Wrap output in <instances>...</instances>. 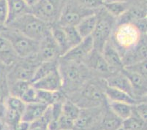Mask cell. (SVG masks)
Listing matches in <instances>:
<instances>
[{"label": "cell", "instance_id": "1", "mask_svg": "<svg viewBox=\"0 0 147 130\" xmlns=\"http://www.w3.org/2000/svg\"><path fill=\"white\" fill-rule=\"evenodd\" d=\"M105 86L106 83L104 79L93 77L88 80L77 92L67 97L81 109L102 106L106 102Z\"/></svg>", "mask_w": 147, "mask_h": 130}, {"label": "cell", "instance_id": "2", "mask_svg": "<svg viewBox=\"0 0 147 130\" xmlns=\"http://www.w3.org/2000/svg\"><path fill=\"white\" fill-rule=\"evenodd\" d=\"M59 69L63 80L62 92L66 96L77 92L88 80L94 77L84 64L61 58L59 59Z\"/></svg>", "mask_w": 147, "mask_h": 130}, {"label": "cell", "instance_id": "3", "mask_svg": "<svg viewBox=\"0 0 147 130\" xmlns=\"http://www.w3.org/2000/svg\"><path fill=\"white\" fill-rule=\"evenodd\" d=\"M5 26L15 29L39 42L51 34V25L42 21L31 13L24 15Z\"/></svg>", "mask_w": 147, "mask_h": 130}, {"label": "cell", "instance_id": "4", "mask_svg": "<svg viewBox=\"0 0 147 130\" xmlns=\"http://www.w3.org/2000/svg\"><path fill=\"white\" fill-rule=\"evenodd\" d=\"M145 36L134 23L119 24L118 28L112 34L111 41L121 55L136 46Z\"/></svg>", "mask_w": 147, "mask_h": 130}, {"label": "cell", "instance_id": "5", "mask_svg": "<svg viewBox=\"0 0 147 130\" xmlns=\"http://www.w3.org/2000/svg\"><path fill=\"white\" fill-rule=\"evenodd\" d=\"M97 13L98 19L91 37L94 50L102 52L105 44L111 38L117 21L104 9L103 7L100 8Z\"/></svg>", "mask_w": 147, "mask_h": 130}, {"label": "cell", "instance_id": "6", "mask_svg": "<svg viewBox=\"0 0 147 130\" xmlns=\"http://www.w3.org/2000/svg\"><path fill=\"white\" fill-rule=\"evenodd\" d=\"M0 35L9 40L19 58H28L38 52L39 42L29 38L15 29L5 26L0 31Z\"/></svg>", "mask_w": 147, "mask_h": 130}, {"label": "cell", "instance_id": "7", "mask_svg": "<svg viewBox=\"0 0 147 130\" xmlns=\"http://www.w3.org/2000/svg\"><path fill=\"white\" fill-rule=\"evenodd\" d=\"M64 6L62 0H38L31 7V13L50 25L56 24Z\"/></svg>", "mask_w": 147, "mask_h": 130}, {"label": "cell", "instance_id": "8", "mask_svg": "<svg viewBox=\"0 0 147 130\" xmlns=\"http://www.w3.org/2000/svg\"><path fill=\"white\" fill-rule=\"evenodd\" d=\"M96 12L86 9L75 0H68L64 5L57 24L61 27L76 26L83 18Z\"/></svg>", "mask_w": 147, "mask_h": 130}, {"label": "cell", "instance_id": "9", "mask_svg": "<svg viewBox=\"0 0 147 130\" xmlns=\"http://www.w3.org/2000/svg\"><path fill=\"white\" fill-rule=\"evenodd\" d=\"M83 64L85 65L94 77H100L105 80V78L112 74L110 68L105 62L102 53L93 50L88 56Z\"/></svg>", "mask_w": 147, "mask_h": 130}, {"label": "cell", "instance_id": "10", "mask_svg": "<svg viewBox=\"0 0 147 130\" xmlns=\"http://www.w3.org/2000/svg\"><path fill=\"white\" fill-rule=\"evenodd\" d=\"M94 50V45L91 36L84 38L81 42L72 48L60 58L71 62L83 64L91 52Z\"/></svg>", "mask_w": 147, "mask_h": 130}, {"label": "cell", "instance_id": "11", "mask_svg": "<svg viewBox=\"0 0 147 130\" xmlns=\"http://www.w3.org/2000/svg\"><path fill=\"white\" fill-rule=\"evenodd\" d=\"M37 56L40 62L57 61L61 57V51L51 34H49L39 42V49Z\"/></svg>", "mask_w": 147, "mask_h": 130}, {"label": "cell", "instance_id": "12", "mask_svg": "<svg viewBox=\"0 0 147 130\" xmlns=\"http://www.w3.org/2000/svg\"><path fill=\"white\" fill-rule=\"evenodd\" d=\"M121 72L125 75L130 83L134 98L139 102L145 101L146 100L147 77L126 68H123Z\"/></svg>", "mask_w": 147, "mask_h": 130}, {"label": "cell", "instance_id": "13", "mask_svg": "<svg viewBox=\"0 0 147 130\" xmlns=\"http://www.w3.org/2000/svg\"><path fill=\"white\" fill-rule=\"evenodd\" d=\"M32 84L37 90L57 92V91H62L63 80L58 67L57 69L50 72L47 75H45V77H42Z\"/></svg>", "mask_w": 147, "mask_h": 130}, {"label": "cell", "instance_id": "14", "mask_svg": "<svg viewBox=\"0 0 147 130\" xmlns=\"http://www.w3.org/2000/svg\"><path fill=\"white\" fill-rule=\"evenodd\" d=\"M146 36H144L135 47L121 55L124 67L146 60Z\"/></svg>", "mask_w": 147, "mask_h": 130}, {"label": "cell", "instance_id": "15", "mask_svg": "<svg viewBox=\"0 0 147 130\" xmlns=\"http://www.w3.org/2000/svg\"><path fill=\"white\" fill-rule=\"evenodd\" d=\"M101 53L112 73L119 72L124 68L121 54L111 40L105 44Z\"/></svg>", "mask_w": 147, "mask_h": 130}, {"label": "cell", "instance_id": "16", "mask_svg": "<svg viewBox=\"0 0 147 130\" xmlns=\"http://www.w3.org/2000/svg\"><path fill=\"white\" fill-rule=\"evenodd\" d=\"M7 5V20L5 26L24 15L31 13V7L27 5L24 0H6Z\"/></svg>", "mask_w": 147, "mask_h": 130}, {"label": "cell", "instance_id": "17", "mask_svg": "<svg viewBox=\"0 0 147 130\" xmlns=\"http://www.w3.org/2000/svg\"><path fill=\"white\" fill-rule=\"evenodd\" d=\"M49 107L47 104L40 102L26 104L24 110L21 116V120L30 124L34 122L37 119H40L45 114Z\"/></svg>", "mask_w": 147, "mask_h": 130}, {"label": "cell", "instance_id": "18", "mask_svg": "<svg viewBox=\"0 0 147 130\" xmlns=\"http://www.w3.org/2000/svg\"><path fill=\"white\" fill-rule=\"evenodd\" d=\"M105 81L108 86L117 88L134 97L130 83L121 70L111 74L107 78L105 79Z\"/></svg>", "mask_w": 147, "mask_h": 130}, {"label": "cell", "instance_id": "19", "mask_svg": "<svg viewBox=\"0 0 147 130\" xmlns=\"http://www.w3.org/2000/svg\"><path fill=\"white\" fill-rule=\"evenodd\" d=\"M20 59L11 43L3 36L0 35V64L6 67L12 66Z\"/></svg>", "mask_w": 147, "mask_h": 130}, {"label": "cell", "instance_id": "20", "mask_svg": "<svg viewBox=\"0 0 147 130\" xmlns=\"http://www.w3.org/2000/svg\"><path fill=\"white\" fill-rule=\"evenodd\" d=\"M122 121L108 108L106 104L100 119L99 130H120L122 127Z\"/></svg>", "mask_w": 147, "mask_h": 130}, {"label": "cell", "instance_id": "21", "mask_svg": "<svg viewBox=\"0 0 147 130\" xmlns=\"http://www.w3.org/2000/svg\"><path fill=\"white\" fill-rule=\"evenodd\" d=\"M105 94L107 100H111V101L126 103L130 105H134L140 102L126 92L119 90L117 88L108 86L107 85L105 88Z\"/></svg>", "mask_w": 147, "mask_h": 130}, {"label": "cell", "instance_id": "22", "mask_svg": "<svg viewBox=\"0 0 147 130\" xmlns=\"http://www.w3.org/2000/svg\"><path fill=\"white\" fill-rule=\"evenodd\" d=\"M98 16L97 12L83 18L76 26V29L81 38H86L92 35V32L97 24Z\"/></svg>", "mask_w": 147, "mask_h": 130}, {"label": "cell", "instance_id": "23", "mask_svg": "<svg viewBox=\"0 0 147 130\" xmlns=\"http://www.w3.org/2000/svg\"><path fill=\"white\" fill-rule=\"evenodd\" d=\"M51 34L52 37L57 44L61 51V56H63L65 53L70 49V46L68 42L67 37L65 34V30L61 26H59L57 24L51 25Z\"/></svg>", "mask_w": 147, "mask_h": 130}, {"label": "cell", "instance_id": "24", "mask_svg": "<svg viewBox=\"0 0 147 130\" xmlns=\"http://www.w3.org/2000/svg\"><path fill=\"white\" fill-rule=\"evenodd\" d=\"M67 96L62 91L49 92V91L37 90V100L49 106L57 102H62Z\"/></svg>", "mask_w": 147, "mask_h": 130}, {"label": "cell", "instance_id": "25", "mask_svg": "<svg viewBox=\"0 0 147 130\" xmlns=\"http://www.w3.org/2000/svg\"><path fill=\"white\" fill-rule=\"evenodd\" d=\"M106 104L108 108L122 121L129 118L133 113V105H130L126 103L111 101L107 99Z\"/></svg>", "mask_w": 147, "mask_h": 130}, {"label": "cell", "instance_id": "26", "mask_svg": "<svg viewBox=\"0 0 147 130\" xmlns=\"http://www.w3.org/2000/svg\"><path fill=\"white\" fill-rule=\"evenodd\" d=\"M102 7L111 15L117 20L119 16L127 11L131 6L128 1H117L103 3Z\"/></svg>", "mask_w": 147, "mask_h": 130}, {"label": "cell", "instance_id": "27", "mask_svg": "<svg viewBox=\"0 0 147 130\" xmlns=\"http://www.w3.org/2000/svg\"><path fill=\"white\" fill-rule=\"evenodd\" d=\"M59 67V60L57 61H43L37 66L36 68L35 72L34 73L32 79L31 83L35 82L37 80H40L42 77L47 75L52 71L55 70Z\"/></svg>", "mask_w": 147, "mask_h": 130}, {"label": "cell", "instance_id": "28", "mask_svg": "<svg viewBox=\"0 0 147 130\" xmlns=\"http://www.w3.org/2000/svg\"><path fill=\"white\" fill-rule=\"evenodd\" d=\"M122 130H146V121L133 112L132 115L122 121Z\"/></svg>", "mask_w": 147, "mask_h": 130}, {"label": "cell", "instance_id": "29", "mask_svg": "<svg viewBox=\"0 0 147 130\" xmlns=\"http://www.w3.org/2000/svg\"><path fill=\"white\" fill-rule=\"evenodd\" d=\"M81 108L71 100L66 97L61 105V113L67 117L71 119L74 121L78 118L81 113Z\"/></svg>", "mask_w": 147, "mask_h": 130}, {"label": "cell", "instance_id": "30", "mask_svg": "<svg viewBox=\"0 0 147 130\" xmlns=\"http://www.w3.org/2000/svg\"><path fill=\"white\" fill-rule=\"evenodd\" d=\"M32 85V83L25 80H15L13 82L7 83L10 95L21 98L28 88Z\"/></svg>", "mask_w": 147, "mask_h": 130}, {"label": "cell", "instance_id": "31", "mask_svg": "<svg viewBox=\"0 0 147 130\" xmlns=\"http://www.w3.org/2000/svg\"><path fill=\"white\" fill-rule=\"evenodd\" d=\"M5 105L6 108L17 111L22 115L26 106V103L19 97L9 95L5 100Z\"/></svg>", "mask_w": 147, "mask_h": 130}, {"label": "cell", "instance_id": "32", "mask_svg": "<svg viewBox=\"0 0 147 130\" xmlns=\"http://www.w3.org/2000/svg\"><path fill=\"white\" fill-rule=\"evenodd\" d=\"M21 116L22 115L20 112L5 108V112L2 119L5 121L7 127L8 128H11L21 121Z\"/></svg>", "mask_w": 147, "mask_h": 130}, {"label": "cell", "instance_id": "33", "mask_svg": "<svg viewBox=\"0 0 147 130\" xmlns=\"http://www.w3.org/2000/svg\"><path fill=\"white\" fill-rule=\"evenodd\" d=\"M62 28L65 30V34H66L67 37L68 42H69L70 48H72L75 45L79 43L83 40L81 36H80V34H78L76 26H65V27Z\"/></svg>", "mask_w": 147, "mask_h": 130}, {"label": "cell", "instance_id": "34", "mask_svg": "<svg viewBox=\"0 0 147 130\" xmlns=\"http://www.w3.org/2000/svg\"><path fill=\"white\" fill-rule=\"evenodd\" d=\"M21 100L26 104L38 102L37 100V90L32 86V84L26 89L21 97Z\"/></svg>", "mask_w": 147, "mask_h": 130}, {"label": "cell", "instance_id": "35", "mask_svg": "<svg viewBox=\"0 0 147 130\" xmlns=\"http://www.w3.org/2000/svg\"><path fill=\"white\" fill-rule=\"evenodd\" d=\"M75 1L86 9L94 11H97L100 8L103 6V2L102 0H75Z\"/></svg>", "mask_w": 147, "mask_h": 130}, {"label": "cell", "instance_id": "36", "mask_svg": "<svg viewBox=\"0 0 147 130\" xmlns=\"http://www.w3.org/2000/svg\"><path fill=\"white\" fill-rule=\"evenodd\" d=\"M133 112L141 118L144 121H146L147 119V105L146 101L140 102L133 106Z\"/></svg>", "mask_w": 147, "mask_h": 130}, {"label": "cell", "instance_id": "37", "mask_svg": "<svg viewBox=\"0 0 147 130\" xmlns=\"http://www.w3.org/2000/svg\"><path fill=\"white\" fill-rule=\"evenodd\" d=\"M146 62V60H144V61H140V62L136 63V64H132L130 66L125 67L124 68H126V69H129V70H132L133 71V72H137L138 74L147 77Z\"/></svg>", "mask_w": 147, "mask_h": 130}, {"label": "cell", "instance_id": "38", "mask_svg": "<svg viewBox=\"0 0 147 130\" xmlns=\"http://www.w3.org/2000/svg\"><path fill=\"white\" fill-rule=\"evenodd\" d=\"M7 5L6 0H0V26H5L7 20Z\"/></svg>", "mask_w": 147, "mask_h": 130}, {"label": "cell", "instance_id": "39", "mask_svg": "<svg viewBox=\"0 0 147 130\" xmlns=\"http://www.w3.org/2000/svg\"><path fill=\"white\" fill-rule=\"evenodd\" d=\"M10 95L7 78L0 81V104H5L6 98Z\"/></svg>", "mask_w": 147, "mask_h": 130}, {"label": "cell", "instance_id": "40", "mask_svg": "<svg viewBox=\"0 0 147 130\" xmlns=\"http://www.w3.org/2000/svg\"><path fill=\"white\" fill-rule=\"evenodd\" d=\"M8 129L10 130H29L30 129V123L21 120L20 122L16 124L14 127Z\"/></svg>", "mask_w": 147, "mask_h": 130}, {"label": "cell", "instance_id": "41", "mask_svg": "<svg viewBox=\"0 0 147 130\" xmlns=\"http://www.w3.org/2000/svg\"><path fill=\"white\" fill-rule=\"evenodd\" d=\"M5 112V104H0V118L3 119L4 114Z\"/></svg>", "mask_w": 147, "mask_h": 130}, {"label": "cell", "instance_id": "42", "mask_svg": "<svg viewBox=\"0 0 147 130\" xmlns=\"http://www.w3.org/2000/svg\"><path fill=\"white\" fill-rule=\"evenodd\" d=\"M37 1H38V0H24V2H26V3L27 4L28 6L30 7H32L33 5H35V3Z\"/></svg>", "mask_w": 147, "mask_h": 130}, {"label": "cell", "instance_id": "43", "mask_svg": "<svg viewBox=\"0 0 147 130\" xmlns=\"http://www.w3.org/2000/svg\"><path fill=\"white\" fill-rule=\"evenodd\" d=\"M7 128V127L6 124H5L3 119L0 118V130H6Z\"/></svg>", "mask_w": 147, "mask_h": 130}, {"label": "cell", "instance_id": "44", "mask_svg": "<svg viewBox=\"0 0 147 130\" xmlns=\"http://www.w3.org/2000/svg\"><path fill=\"white\" fill-rule=\"evenodd\" d=\"M103 3H107V2H117V1H128V0H102Z\"/></svg>", "mask_w": 147, "mask_h": 130}, {"label": "cell", "instance_id": "45", "mask_svg": "<svg viewBox=\"0 0 147 130\" xmlns=\"http://www.w3.org/2000/svg\"><path fill=\"white\" fill-rule=\"evenodd\" d=\"M62 1H63V2H64V5H65V2H67L68 0H62Z\"/></svg>", "mask_w": 147, "mask_h": 130}, {"label": "cell", "instance_id": "46", "mask_svg": "<svg viewBox=\"0 0 147 130\" xmlns=\"http://www.w3.org/2000/svg\"><path fill=\"white\" fill-rule=\"evenodd\" d=\"M3 28H4V26H0V31L2 30V29H3Z\"/></svg>", "mask_w": 147, "mask_h": 130}, {"label": "cell", "instance_id": "47", "mask_svg": "<svg viewBox=\"0 0 147 130\" xmlns=\"http://www.w3.org/2000/svg\"><path fill=\"white\" fill-rule=\"evenodd\" d=\"M67 130H75V129H67Z\"/></svg>", "mask_w": 147, "mask_h": 130}, {"label": "cell", "instance_id": "48", "mask_svg": "<svg viewBox=\"0 0 147 130\" xmlns=\"http://www.w3.org/2000/svg\"><path fill=\"white\" fill-rule=\"evenodd\" d=\"M120 130H122V129H120Z\"/></svg>", "mask_w": 147, "mask_h": 130}]
</instances>
